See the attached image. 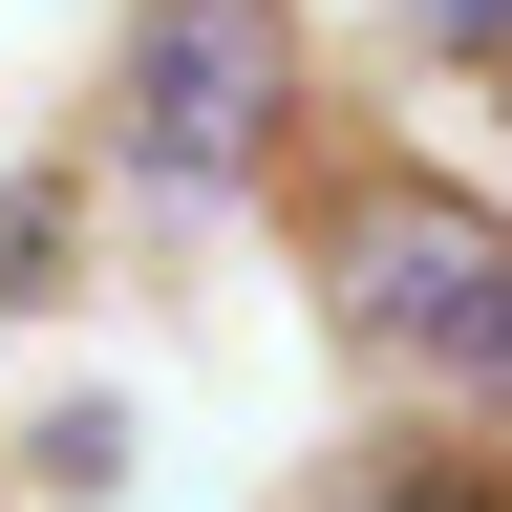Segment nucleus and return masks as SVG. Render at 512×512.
<instances>
[{"label":"nucleus","mask_w":512,"mask_h":512,"mask_svg":"<svg viewBox=\"0 0 512 512\" xmlns=\"http://www.w3.org/2000/svg\"><path fill=\"white\" fill-rule=\"evenodd\" d=\"M427 22H448V43H512V0H427Z\"/></svg>","instance_id":"6"},{"label":"nucleus","mask_w":512,"mask_h":512,"mask_svg":"<svg viewBox=\"0 0 512 512\" xmlns=\"http://www.w3.org/2000/svg\"><path fill=\"white\" fill-rule=\"evenodd\" d=\"M278 150V0H150L128 43V171L150 192H235Z\"/></svg>","instance_id":"2"},{"label":"nucleus","mask_w":512,"mask_h":512,"mask_svg":"<svg viewBox=\"0 0 512 512\" xmlns=\"http://www.w3.org/2000/svg\"><path fill=\"white\" fill-rule=\"evenodd\" d=\"M320 299H342L363 363H427V384L512 406V214H470V192H342Z\"/></svg>","instance_id":"1"},{"label":"nucleus","mask_w":512,"mask_h":512,"mask_svg":"<svg viewBox=\"0 0 512 512\" xmlns=\"http://www.w3.org/2000/svg\"><path fill=\"white\" fill-rule=\"evenodd\" d=\"M43 256H64V214H43V192H0V299H43Z\"/></svg>","instance_id":"5"},{"label":"nucleus","mask_w":512,"mask_h":512,"mask_svg":"<svg viewBox=\"0 0 512 512\" xmlns=\"http://www.w3.org/2000/svg\"><path fill=\"white\" fill-rule=\"evenodd\" d=\"M128 470V406H43V491H107Z\"/></svg>","instance_id":"3"},{"label":"nucleus","mask_w":512,"mask_h":512,"mask_svg":"<svg viewBox=\"0 0 512 512\" xmlns=\"http://www.w3.org/2000/svg\"><path fill=\"white\" fill-rule=\"evenodd\" d=\"M342 512H512V491H491V470H427V448H406V470H363Z\"/></svg>","instance_id":"4"}]
</instances>
